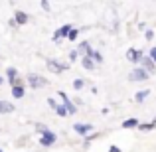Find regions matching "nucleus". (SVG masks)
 Here are the masks:
<instances>
[{
	"mask_svg": "<svg viewBox=\"0 0 156 152\" xmlns=\"http://www.w3.org/2000/svg\"><path fill=\"white\" fill-rule=\"evenodd\" d=\"M126 57H129V61H134V63L142 61V53H140V51H134V50H129Z\"/></svg>",
	"mask_w": 156,
	"mask_h": 152,
	"instance_id": "nucleus-9",
	"label": "nucleus"
},
{
	"mask_svg": "<svg viewBox=\"0 0 156 152\" xmlns=\"http://www.w3.org/2000/svg\"><path fill=\"white\" fill-rule=\"evenodd\" d=\"M122 126H125V129H134V126H138V121L136 118H126V121L122 122Z\"/></svg>",
	"mask_w": 156,
	"mask_h": 152,
	"instance_id": "nucleus-13",
	"label": "nucleus"
},
{
	"mask_svg": "<svg viewBox=\"0 0 156 152\" xmlns=\"http://www.w3.org/2000/svg\"><path fill=\"white\" fill-rule=\"evenodd\" d=\"M150 59L156 63V48H152V51H150Z\"/></svg>",
	"mask_w": 156,
	"mask_h": 152,
	"instance_id": "nucleus-22",
	"label": "nucleus"
},
{
	"mask_svg": "<svg viewBox=\"0 0 156 152\" xmlns=\"http://www.w3.org/2000/svg\"><path fill=\"white\" fill-rule=\"evenodd\" d=\"M109 152H121V150H119L117 146H111V148H109Z\"/></svg>",
	"mask_w": 156,
	"mask_h": 152,
	"instance_id": "nucleus-25",
	"label": "nucleus"
},
{
	"mask_svg": "<svg viewBox=\"0 0 156 152\" xmlns=\"http://www.w3.org/2000/svg\"><path fill=\"white\" fill-rule=\"evenodd\" d=\"M146 97H148V91H138V93H136V97H134V99H136L138 103H142V101L146 99Z\"/></svg>",
	"mask_w": 156,
	"mask_h": 152,
	"instance_id": "nucleus-19",
	"label": "nucleus"
},
{
	"mask_svg": "<svg viewBox=\"0 0 156 152\" xmlns=\"http://www.w3.org/2000/svg\"><path fill=\"white\" fill-rule=\"evenodd\" d=\"M12 111H14V105H12V103L0 101V113H12Z\"/></svg>",
	"mask_w": 156,
	"mask_h": 152,
	"instance_id": "nucleus-11",
	"label": "nucleus"
},
{
	"mask_svg": "<svg viewBox=\"0 0 156 152\" xmlns=\"http://www.w3.org/2000/svg\"><path fill=\"white\" fill-rule=\"evenodd\" d=\"M8 77H10V83L16 87L18 83H16V69H14V67H10V69H8Z\"/></svg>",
	"mask_w": 156,
	"mask_h": 152,
	"instance_id": "nucleus-18",
	"label": "nucleus"
},
{
	"mask_svg": "<svg viewBox=\"0 0 156 152\" xmlns=\"http://www.w3.org/2000/svg\"><path fill=\"white\" fill-rule=\"evenodd\" d=\"M142 69H146L148 73H154V61L150 57H142Z\"/></svg>",
	"mask_w": 156,
	"mask_h": 152,
	"instance_id": "nucleus-10",
	"label": "nucleus"
},
{
	"mask_svg": "<svg viewBox=\"0 0 156 152\" xmlns=\"http://www.w3.org/2000/svg\"><path fill=\"white\" fill-rule=\"evenodd\" d=\"M154 125L156 122H146V125H138V129L140 130H150V129H154Z\"/></svg>",
	"mask_w": 156,
	"mask_h": 152,
	"instance_id": "nucleus-21",
	"label": "nucleus"
},
{
	"mask_svg": "<svg viewBox=\"0 0 156 152\" xmlns=\"http://www.w3.org/2000/svg\"><path fill=\"white\" fill-rule=\"evenodd\" d=\"M0 152H2V150H0Z\"/></svg>",
	"mask_w": 156,
	"mask_h": 152,
	"instance_id": "nucleus-28",
	"label": "nucleus"
},
{
	"mask_svg": "<svg viewBox=\"0 0 156 152\" xmlns=\"http://www.w3.org/2000/svg\"><path fill=\"white\" fill-rule=\"evenodd\" d=\"M73 129H75V133H79V134H89V133H93V125H81V122H77Z\"/></svg>",
	"mask_w": 156,
	"mask_h": 152,
	"instance_id": "nucleus-6",
	"label": "nucleus"
},
{
	"mask_svg": "<svg viewBox=\"0 0 156 152\" xmlns=\"http://www.w3.org/2000/svg\"><path fill=\"white\" fill-rule=\"evenodd\" d=\"M69 59H77V51H71V53H69Z\"/></svg>",
	"mask_w": 156,
	"mask_h": 152,
	"instance_id": "nucleus-24",
	"label": "nucleus"
},
{
	"mask_svg": "<svg viewBox=\"0 0 156 152\" xmlns=\"http://www.w3.org/2000/svg\"><path fill=\"white\" fill-rule=\"evenodd\" d=\"M16 22H18V24H26L28 22L26 12H18V14H16Z\"/></svg>",
	"mask_w": 156,
	"mask_h": 152,
	"instance_id": "nucleus-17",
	"label": "nucleus"
},
{
	"mask_svg": "<svg viewBox=\"0 0 156 152\" xmlns=\"http://www.w3.org/2000/svg\"><path fill=\"white\" fill-rule=\"evenodd\" d=\"M83 85H85L83 79H75V81H73V87H75L77 91H79V89H83Z\"/></svg>",
	"mask_w": 156,
	"mask_h": 152,
	"instance_id": "nucleus-20",
	"label": "nucleus"
},
{
	"mask_svg": "<svg viewBox=\"0 0 156 152\" xmlns=\"http://www.w3.org/2000/svg\"><path fill=\"white\" fill-rule=\"evenodd\" d=\"M53 142H55V134H53L51 130L46 129V130L42 133V144H44V146H51Z\"/></svg>",
	"mask_w": 156,
	"mask_h": 152,
	"instance_id": "nucleus-2",
	"label": "nucleus"
},
{
	"mask_svg": "<svg viewBox=\"0 0 156 152\" xmlns=\"http://www.w3.org/2000/svg\"><path fill=\"white\" fill-rule=\"evenodd\" d=\"M12 95H14L16 99H20V97H24V87H22V85H16V87L12 89Z\"/></svg>",
	"mask_w": 156,
	"mask_h": 152,
	"instance_id": "nucleus-14",
	"label": "nucleus"
},
{
	"mask_svg": "<svg viewBox=\"0 0 156 152\" xmlns=\"http://www.w3.org/2000/svg\"><path fill=\"white\" fill-rule=\"evenodd\" d=\"M146 77H148V71L142 69V67H138V69H134V71L129 75V79L130 81H142V79H146Z\"/></svg>",
	"mask_w": 156,
	"mask_h": 152,
	"instance_id": "nucleus-1",
	"label": "nucleus"
},
{
	"mask_svg": "<svg viewBox=\"0 0 156 152\" xmlns=\"http://www.w3.org/2000/svg\"><path fill=\"white\" fill-rule=\"evenodd\" d=\"M48 67H50L51 71L59 73V71H63V69H67V65H65V63H57L55 59H50V61H48Z\"/></svg>",
	"mask_w": 156,
	"mask_h": 152,
	"instance_id": "nucleus-5",
	"label": "nucleus"
},
{
	"mask_svg": "<svg viewBox=\"0 0 156 152\" xmlns=\"http://www.w3.org/2000/svg\"><path fill=\"white\" fill-rule=\"evenodd\" d=\"M87 57H91V59L93 61H97V63H101V61H103V55H101V53L99 51H95V50H93L91 53H89V55Z\"/></svg>",
	"mask_w": 156,
	"mask_h": 152,
	"instance_id": "nucleus-15",
	"label": "nucleus"
},
{
	"mask_svg": "<svg viewBox=\"0 0 156 152\" xmlns=\"http://www.w3.org/2000/svg\"><path fill=\"white\" fill-rule=\"evenodd\" d=\"M81 65H83L85 69H89V71H91V69H95V61H93L91 57H83V59H81Z\"/></svg>",
	"mask_w": 156,
	"mask_h": 152,
	"instance_id": "nucleus-12",
	"label": "nucleus"
},
{
	"mask_svg": "<svg viewBox=\"0 0 156 152\" xmlns=\"http://www.w3.org/2000/svg\"><path fill=\"white\" fill-rule=\"evenodd\" d=\"M154 122H156V118H154Z\"/></svg>",
	"mask_w": 156,
	"mask_h": 152,
	"instance_id": "nucleus-27",
	"label": "nucleus"
},
{
	"mask_svg": "<svg viewBox=\"0 0 156 152\" xmlns=\"http://www.w3.org/2000/svg\"><path fill=\"white\" fill-rule=\"evenodd\" d=\"M59 97L63 99V107L67 109V113H69V115H73V113H75V111H77V109H75V105H73V103L67 99V95H65L63 91H59Z\"/></svg>",
	"mask_w": 156,
	"mask_h": 152,
	"instance_id": "nucleus-3",
	"label": "nucleus"
},
{
	"mask_svg": "<svg viewBox=\"0 0 156 152\" xmlns=\"http://www.w3.org/2000/svg\"><path fill=\"white\" fill-rule=\"evenodd\" d=\"M28 83H30L34 89H38V87H44V85H46V81H44L40 75H30V77H28Z\"/></svg>",
	"mask_w": 156,
	"mask_h": 152,
	"instance_id": "nucleus-4",
	"label": "nucleus"
},
{
	"mask_svg": "<svg viewBox=\"0 0 156 152\" xmlns=\"http://www.w3.org/2000/svg\"><path fill=\"white\" fill-rule=\"evenodd\" d=\"M50 107H53V109H55V113L59 115V117H65V115H69V113H67V109H65L63 105H57V103L53 101V99H50Z\"/></svg>",
	"mask_w": 156,
	"mask_h": 152,
	"instance_id": "nucleus-8",
	"label": "nucleus"
},
{
	"mask_svg": "<svg viewBox=\"0 0 156 152\" xmlns=\"http://www.w3.org/2000/svg\"><path fill=\"white\" fill-rule=\"evenodd\" d=\"M71 30H73L71 26H63V28H59V32L55 34V38H53V40H55V42H59L61 38H65V36L69 38V34H71Z\"/></svg>",
	"mask_w": 156,
	"mask_h": 152,
	"instance_id": "nucleus-7",
	"label": "nucleus"
},
{
	"mask_svg": "<svg viewBox=\"0 0 156 152\" xmlns=\"http://www.w3.org/2000/svg\"><path fill=\"white\" fill-rule=\"evenodd\" d=\"M0 83H2V77H0Z\"/></svg>",
	"mask_w": 156,
	"mask_h": 152,
	"instance_id": "nucleus-26",
	"label": "nucleus"
},
{
	"mask_svg": "<svg viewBox=\"0 0 156 152\" xmlns=\"http://www.w3.org/2000/svg\"><path fill=\"white\" fill-rule=\"evenodd\" d=\"M79 51H83V53H85V57H87V55H89V53H91L93 50H91V46H89L87 42H83V44L79 46Z\"/></svg>",
	"mask_w": 156,
	"mask_h": 152,
	"instance_id": "nucleus-16",
	"label": "nucleus"
},
{
	"mask_svg": "<svg viewBox=\"0 0 156 152\" xmlns=\"http://www.w3.org/2000/svg\"><path fill=\"white\" fill-rule=\"evenodd\" d=\"M77 34H79L77 30H71V34H69V40H75V38H77Z\"/></svg>",
	"mask_w": 156,
	"mask_h": 152,
	"instance_id": "nucleus-23",
	"label": "nucleus"
}]
</instances>
